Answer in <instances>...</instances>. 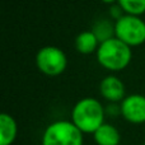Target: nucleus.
<instances>
[{
	"label": "nucleus",
	"instance_id": "obj_1",
	"mask_svg": "<svg viewBox=\"0 0 145 145\" xmlns=\"http://www.w3.org/2000/svg\"><path fill=\"white\" fill-rule=\"evenodd\" d=\"M106 107L93 97L79 99L71 110V121L83 134H93L105 123Z\"/></svg>",
	"mask_w": 145,
	"mask_h": 145
},
{
	"label": "nucleus",
	"instance_id": "obj_2",
	"mask_svg": "<svg viewBox=\"0 0 145 145\" xmlns=\"http://www.w3.org/2000/svg\"><path fill=\"white\" fill-rule=\"evenodd\" d=\"M97 61L103 69L108 71H121L130 65L133 60V48L117 37H112L99 43Z\"/></svg>",
	"mask_w": 145,
	"mask_h": 145
},
{
	"label": "nucleus",
	"instance_id": "obj_3",
	"mask_svg": "<svg viewBox=\"0 0 145 145\" xmlns=\"http://www.w3.org/2000/svg\"><path fill=\"white\" fill-rule=\"evenodd\" d=\"M83 135L71 120L54 121L43 131L41 145H83Z\"/></svg>",
	"mask_w": 145,
	"mask_h": 145
},
{
	"label": "nucleus",
	"instance_id": "obj_4",
	"mask_svg": "<svg viewBox=\"0 0 145 145\" xmlns=\"http://www.w3.org/2000/svg\"><path fill=\"white\" fill-rule=\"evenodd\" d=\"M115 37L131 48L141 46L145 42V20L139 15L123 14L115 20Z\"/></svg>",
	"mask_w": 145,
	"mask_h": 145
},
{
	"label": "nucleus",
	"instance_id": "obj_5",
	"mask_svg": "<svg viewBox=\"0 0 145 145\" xmlns=\"http://www.w3.org/2000/svg\"><path fill=\"white\" fill-rule=\"evenodd\" d=\"M36 66L47 76H59L66 70L68 57L57 46H43L36 54Z\"/></svg>",
	"mask_w": 145,
	"mask_h": 145
},
{
	"label": "nucleus",
	"instance_id": "obj_6",
	"mask_svg": "<svg viewBox=\"0 0 145 145\" xmlns=\"http://www.w3.org/2000/svg\"><path fill=\"white\" fill-rule=\"evenodd\" d=\"M121 116L134 125L145 123V95L133 93L120 102Z\"/></svg>",
	"mask_w": 145,
	"mask_h": 145
},
{
	"label": "nucleus",
	"instance_id": "obj_7",
	"mask_svg": "<svg viewBox=\"0 0 145 145\" xmlns=\"http://www.w3.org/2000/svg\"><path fill=\"white\" fill-rule=\"evenodd\" d=\"M99 93L110 103H118L126 97L125 85L116 75H107L99 83Z\"/></svg>",
	"mask_w": 145,
	"mask_h": 145
},
{
	"label": "nucleus",
	"instance_id": "obj_8",
	"mask_svg": "<svg viewBox=\"0 0 145 145\" xmlns=\"http://www.w3.org/2000/svg\"><path fill=\"white\" fill-rule=\"evenodd\" d=\"M93 139L97 145H120L121 134L116 126L105 122L93 133Z\"/></svg>",
	"mask_w": 145,
	"mask_h": 145
},
{
	"label": "nucleus",
	"instance_id": "obj_9",
	"mask_svg": "<svg viewBox=\"0 0 145 145\" xmlns=\"http://www.w3.org/2000/svg\"><path fill=\"white\" fill-rule=\"evenodd\" d=\"M18 135V125L12 115L3 112L0 115V145H12Z\"/></svg>",
	"mask_w": 145,
	"mask_h": 145
},
{
	"label": "nucleus",
	"instance_id": "obj_10",
	"mask_svg": "<svg viewBox=\"0 0 145 145\" xmlns=\"http://www.w3.org/2000/svg\"><path fill=\"white\" fill-rule=\"evenodd\" d=\"M99 41L93 33V31H83L75 38V48L82 55H90L97 52L99 47Z\"/></svg>",
	"mask_w": 145,
	"mask_h": 145
},
{
	"label": "nucleus",
	"instance_id": "obj_11",
	"mask_svg": "<svg viewBox=\"0 0 145 145\" xmlns=\"http://www.w3.org/2000/svg\"><path fill=\"white\" fill-rule=\"evenodd\" d=\"M92 31L99 42H105V41L115 37V20L99 19L94 23Z\"/></svg>",
	"mask_w": 145,
	"mask_h": 145
},
{
	"label": "nucleus",
	"instance_id": "obj_12",
	"mask_svg": "<svg viewBox=\"0 0 145 145\" xmlns=\"http://www.w3.org/2000/svg\"><path fill=\"white\" fill-rule=\"evenodd\" d=\"M117 4L122 8L125 14L141 17L145 13V0H117Z\"/></svg>",
	"mask_w": 145,
	"mask_h": 145
},
{
	"label": "nucleus",
	"instance_id": "obj_13",
	"mask_svg": "<svg viewBox=\"0 0 145 145\" xmlns=\"http://www.w3.org/2000/svg\"><path fill=\"white\" fill-rule=\"evenodd\" d=\"M125 14V12L122 10V8L120 7L118 4H113V5H111V8H110V17L112 18V20H117V19H120L122 15Z\"/></svg>",
	"mask_w": 145,
	"mask_h": 145
},
{
	"label": "nucleus",
	"instance_id": "obj_14",
	"mask_svg": "<svg viewBox=\"0 0 145 145\" xmlns=\"http://www.w3.org/2000/svg\"><path fill=\"white\" fill-rule=\"evenodd\" d=\"M103 4H108V5H113V4H117V0H101Z\"/></svg>",
	"mask_w": 145,
	"mask_h": 145
},
{
	"label": "nucleus",
	"instance_id": "obj_15",
	"mask_svg": "<svg viewBox=\"0 0 145 145\" xmlns=\"http://www.w3.org/2000/svg\"><path fill=\"white\" fill-rule=\"evenodd\" d=\"M143 145H145V143H144V144H143Z\"/></svg>",
	"mask_w": 145,
	"mask_h": 145
}]
</instances>
